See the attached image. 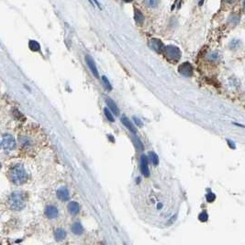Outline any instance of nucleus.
Returning a JSON list of instances; mask_svg holds the SVG:
<instances>
[{
	"label": "nucleus",
	"mask_w": 245,
	"mask_h": 245,
	"mask_svg": "<svg viewBox=\"0 0 245 245\" xmlns=\"http://www.w3.org/2000/svg\"><path fill=\"white\" fill-rule=\"evenodd\" d=\"M165 53L168 60L172 62H177L181 58V51L180 50L174 45H168L165 49Z\"/></svg>",
	"instance_id": "3"
},
{
	"label": "nucleus",
	"mask_w": 245,
	"mask_h": 245,
	"mask_svg": "<svg viewBox=\"0 0 245 245\" xmlns=\"http://www.w3.org/2000/svg\"><path fill=\"white\" fill-rule=\"evenodd\" d=\"M162 207V204H159V205H158V208L160 209V207Z\"/></svg>",
	"instance_id": "31"
},
{
	"label": "nucleus",
	"mask_w": 245,
	"mask_h": 245,
	"mask_svg": "<svg viewBox=\"0 0 245 245\" xmlns=\"http://www.w3.org/2000/svg\"><path fill=\"white\" fill-rule=\"evenodd\" d=\"M29 47H30V49H31V51H40V49H41V46H40L39 42H37L36 41H30V42H29Z\"/></svg>",
	"instance_id": "17"
},
{
	"label": "nucleus",
	"mask_w": 245,
	"mask_h": 245,
	"mask_svg": "<svg viewBox=\"0 0 245 245\" xmlns=\"http://www.w3.org/2000/svg\"><path fill=\"white\" fill-rule=\"evenodd\" d=\"M141 170H142V175L145 177H148L150 175L149 167H148V160H147V157L145 155H142L141 157Z\"/></svg>",
	"instance_id": "8"
},
{
	"label": "nucleus",
	"mask_w": 245,
	"mask_h": 245,
	"mask_svg": "<svg viewBox=\"0 0 245 245\" xmlns=\"http://www.w3.org/2000/svg\"><path fill=\"white\" fill-rule=\"evenodd\" d=\"M228 143H229V145H230V146L232 149H234V148H235V145L233 144V142H232L231 141H229V140H228Z\"/></svg>",
	"instance_id": "28"
},
{
	"label": "nucleus",
	"mask_w": 245,
	"mask_h": 245,
	"mask_svg": "<svg viewBox=\"0 0 245 245\" xmlns=\"http://www.w3.org/2000/svg\"><path fill=\"white\" fill-rule=\"evenodd\" d=\"M121 121H122V123H123V125L126 127V128H128L130 131H132L133 133H136V129L134 128V126L132 125V123H131V121L127 118V117H125V116H123L122 118H121Z\"/></svg>",
	"instance_id": "13"
},
{
	"label": "nucleus",
	"mask_w": 245,
	"mask_h": 245,
	"mask_svg": "<svg viewBox=\"0 0 245 245\" xmlns=\"http://www.w3.org/2000/svg\"><path fill=\"white\" fill-rule=\"evenodd\" d=\"M54 237L57 240H63L66 237V232L64 229H57L54 231Z\"/></svg>",
	"instance_id": "14"
},
{
	"label": "nucleus",
	"mask_w": 245,
	"mask_h": 245,
	"mask_svg": "<svg viewBox=\"0 0 245 245\" xmlns=\"http://www.w3.org/2000/svg\"><path fill=\"white\" fill-rule=\"evenodd\" d=\"M207 219H208V215H207V213L206 211L201 212L199 214V216H198V220L200 221H202V222H206L207 220Z\"/></svg>",
	"instance_id": "22"
},
{
	"label": "nucleus",
	"mask_w": 245,
	"mask_h": 245,
	"mask_svg": "<svg viewBox=\"0 0 245 245\" xmlns=\"http://www.w3.org/2000/svg\"><path fill=\"white\" fill-rule=\"evenodd\" d=\"M93 1H94V3L97 6V8H98L99 9H102V8H101V6H100V4H99V2L97 1V0H93Z\"/></svg>",
	"instance_id": "27"
},
{
	"label": "nucleus",
	"mask_w": 245,
	"mask_h": 245,
	"mask_svg": "<svg viewBox=\"0 0 245 245\" xmlns=\"http://www.w3.org/2000/svg\"><path fill=\"white\" fill-rule=\"evenodd\" d=\"M134 140H135V142H136V143H137V144H138V146H139V148L141 147V149H142V150H143V146H142V142H141V141H140V140H139L138 138H135Z\"/></svg>",
	"instance_id": "26"
},
{
	"label": "nucleus",
	"mask_w": 245,
	"mask_h": 245,
	"mask_svg": "<svg viewBox=\"0 0 245 245\" xmlns=\"http://www.w3.org/2000/svg\"><path fill=\"white\" fill-rule=\"evenodd\" d=\"M72 231H73L74 234H76V235H80V234H82V233L84 232V229H83V227H82L81 223L75 222V223H74V225L72 226Z\"/></svg>",
	"instance_id": "15"
},
{
	"label": "nucleus",
	"mask_w": 245,
	"mask_h": 245,
	"mask_svg": "<svg viewBox=\"0 0 245 245\" xmlns=\"http://www.w3.org/2000/svg\"><path fill=\"white\" fill-rule=\"evenodd\" d=\"M45 215L48 219H55L58 216V209L54 206H48L45 208Z\"/></svg>",
	"instance_id": "10"
},
{
	"label": "nucleus",
	"mask_w": 245,
	"mask_h": 245,
	"mask_svg": "<svg viewBox=\"0 0 245 245\" xmlns=\"http://www.w3.org/2000/svg\"><path fill=\"white\" fill-rule=\"evenodd\" d=\"M68 210L72 215H76L79 213L80 210V206L77 202L72 201L68 204Z\"/></svg>",
	"instance_id": "11"
},
{
	"label": "nucleus",
	"mask_w": 245,
	"mask_h": 245,
	"mask_svg": "<svg viewBox=\"0 0 245 245\" xmlns=\"http://www.w3.org/2000/svg\"><path fill=\"white\" fill-rule=\"evenodd\" d=\"M160 3V0H146V4L149 8H156Z\"/></svg>",
	"instance_id": "20"
},
{
	"label": "nucleus",
	"mask_w": 245,
	"mask_h": 245,
	"mask_svg": "<svg viewBox=\"0 0 245 245\" xmlns=\"http://www.w3.org/2000/svg\"><path fill=\"white\" fill-rule=\"evenodd\" d=\"M102 80H103V85H104L105 88H106L107 91H111L112 87H111V85H110V83H109V81H108V79H107L106 76H103V77H102Z\"/></svg>",
	"instance_id": "19"
},
{
	"label": "nucleus",
	"mask_w": 245,
	"mask_h": 245,
	"mask_svg": "<svg viewBox=\"0 0 245 245\" xmlns=\"http://www.w3.org/2000/svg\"><path fill=\"white\" fill-rule=\"evenodd\" d=\"M123 1H125V2H131L132 0H123Z\"/></svg>",
	"instance_id": "30"
},
{
	"label": "nucleus",
	"mask_w": 245,
	"mask_h": 245,
	"mask_svg": "<svg viewBox=\"0 0 245 245\" xmlns=\"http://www.w3.org/2000/svg\"><path fill=\"white\" fill-rule=\"evenodd\" d=\"M243 7H244V8H245V1L243 2Z\"/></svg>",
	"instance_id": "32"
},
{
	"label": "nucleus",
	"mask_w": 245,
	"mask_h": 245,
	"mask_svg": "<svg viewBox=\"0 0 245 245\" xmlns=\"http://www.w3.org/2000/svg\"><path fill=\"white\" fill-rule=\"evenodd\" d=\"M149 155L151 157V160H152V162L153 163V165H159V157H158V155L153 152H151L149 153Z\"/></svg>",
	"instance_id": "18"
},
{
	"label": "nucleus",
	"mask_w": 245,
	"mask_h": 245,
	"mask_svg": "<svg viewBox=\"0 0 245 245\" xmlns=\"http://www.w3.org/2000/svg\"><path fill=\"white\" fill-rule=\"evenodd\" d=\"M104 112H105V115H106V119L109 120L110 122H114L115 121V119H114V117H113V115L110 113V111H109V109H108V108H104Z\"/></svg>",
	"instance_id": "21"
},
{
	"label": "nucleus",
	"mask_w": 245,
	"mask_h": 245,
	"mask_svg": "<svg viewBox=\"0 0 245 245\" xmlns=\"http://www.w3.org/2000/svg\"><path fill=\"white\" fill-rule=\"evenodd\" d=\"M106 102L108 107L110 108V110H111L115 115H119V108H118V106L116 105V103H115L112 99H110V98H106Z\"/></svg>",
	"instance_id": "12"
},
{
	"label": "nucleus",
	"mask_w": 245,
	"mask_h": 245,
	"mask_svg": "<svg viewBox=\"0 0 245 245\" xmlns=\"http://www.w3.org/2000/svg\"><path fill=\"white\" fill-rule=\"evenodd\" d=\"M57 198L62 200V201H67L70 199V194H69V191L68 189L64 186V187H61L57 190Z\"/></svg>",
	"instance_id": "7"
},
{
	"label": "nucleus",
	"mask_w": 245,
	"mask_h": 245,
	"mask_svg": "<svg viewBox=\"0 0 245 245\" xmlns=\"http://www.w3.org/2000/svg\"><path fill=\"white\" fill-rule=\"evenodd\" d=\"M86 61H87V64L88 65V67L90 68L91 72L93 73V74L95 75V77L98 78L99 77V74H98V71L96 69V64L93 60V58L89 55H87L86 56Z\"/></svg>",
	"instance_id": "9"
},
{
	"label": "nucleus",
	"mask_w": 245,
	"mask_h": 245,
	"mask_svg": "<svg viewBox=\"0 0 245 245\" xmlns=\"http://www.w3.org/2000/svg\"><path fill=\"white\" fill-rule=\"evenodd\" d=\"M178 72L185 77H190L193 74V67L191 64L185 62L178 67Z\"/></svg>",
	"instance_id": "5"
},
{
	"label": "nucleus",
	"mask_w": 245,
	"mask_h": 245,
	"mask_svg": "<svg viewBox=\"0 0 245 245\" xmlns=\"http://www.w3.org/2000/svg\"><path fill=\"white\" fill-rule=\"evenodd\" d=\"M149 46L157 52L165 51V47H163V43L158 39H152L149 42Z\"/></svg>",
	"instance_id": "6"
},
{
	"label": "nucleus",
	"mask_w": 245,
	"mask_h": 245,
	"mask_svg": "<svg viewBox=\"0 0 245 245\" xmlns=\"http://www.w3.org/2000/svg\"><path fill=\"white\" fill-rule=\"evenodd\" d=\"M225 2H227V3H233L235 0H224Z\"/></svg>",
	"instance_id": "29"
},
{
	"label": "nucleus",
	"mask_w": 245,
	"mask_h": 245,
	"mask_svg": "<svg viewBox=\"0 0 245 245\" xmlns=\"http://www.w3.org/2000/svg\"><path fill=\"white\" fill-rule=\"evenodd\" d=\"M206 198L207 202H213L216 199V195L212 192H208V194H207L206 196Z\"/></svg>",
	"instance_id": "23"
},
{
	"label": "nucleus",
	"mask_w": 245,
	"mask_h": 245,
	"mask_svg": "<svg viewBox=\"0 0 245 245\" xmlns=\"http://www.w3.org/2000/svg\"><path fill=\"white\" fill-rule=\"evenodd\" d=\"M134 18L136 20V22H137L138 24H142L143 21H144V16L142 15V13L138 10V9H135L134 10Z\"/></svg>",
	"instance_id": "16"
},
{
	"label": "nucleus",
	"mask_w": 245,
	"mask_h": 245,
	"mask_svg": "<svg viewBox=\"0 0 245 245\" xmlns=\"http://www.w3.org/2000/svg\"><path fill=\"white\" fill-rule=\"evenodd\" d=\"M9 178L16 185H22L27 180L25 168L21 165H15L9 170Z\"/></svg>",
	"instance_id": "1"
},
{
	"label": "nucleus",
	"mask_w": 245,
	"mask_h": 245,
	"mask_svg": "<svg viewBox=\"0 0 245 245\" xmlns=\"http://www.w3.org/2000/svg\"><path fill=\"white\" fill-rule=\"evenodd\" d=\"M239 17H237V16H235V15H232V16H230V22H231V23H234V24H237L238 22H239Z\"/></svg>",
	"instance_id": "24"
},
{
	"label": "nucleus",
	"mask_w": 245,
	"mask_h": 245,
	"mask_svg": "<svg viewBox=\"0 0 245 245\" xmlns=\"http://www.w3.org/2000/svg\"><path fill=\"white\" fill-rule=\"evenodd\" d=\"M8 204L11 209L21 210L26 206V198L22 192H13L8 199Z\"/></svg>",
	"instance_id": "2"
},
{
	"label": "nucleus",
	"mask_w": 245,
	"mask_h": 245,
	"mask_svg": "<svg viewBox=\"0 0 245 245\" xmlns=\"http://www.w3.org/2000/svg\"><path fill=\"white\" fill-rule=\"evenodd\" d=\"M1 146L6 152H10L14 150V148L16 147V141L13 136L10 134H4L2 136Z\"/></svg>",
	"instance_id": "4"
},
{
	"label": "nucleus",
	"mask_w": 245,
	"mask_h": 245,
	"mask_svg": "<svg viewBox=\"0 0 245 245\" xmlns=\"http://www.w3.org/2000/svg\"><path fill=\"white\" fill-rule=\"evenodd\" d=\"M133 119H134L135 123L137 124L138 126H140V127H142V126H143V123H142V120H141L140 119L136 118V117H133Z\"/></svg>",
	"instance_id": "25"
}]
</instances>
